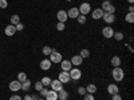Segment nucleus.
I'll return each mask as SVG.
<instances>
[{
  "instance_id": "1",
  "label": "nucleus",
  "mask_w": 134,
  "mask_h": 100,
  "mask_svg": "<svg viewBox=\"0 0 134 100\" xmlns=\"http://www.w3.org/2000/svg\"><path fill=\"white\" fill-rule=\"evenodd\" d=\"M113 79L115 80V82H122L124 80V77H125V72H124V70L121 68V67H114L113 68Z\"/></svg>"
},
{
  "instance_id": "2",
  "label": "nucleus",
  "mask_w": 134,
  "mask_h": 100,
  "mask_svg": "<svg viewBox=\"0 0 134 100\" xmlns=\"http://www.w3.org/2000/svg\"><path fill=\"white\" fill-rule=\"evenodd\" d=\"M100 9H102L103 12L115 14V7L111 4V2H109V0H105V2L102 3V5H100Z\"/></svg>"
},
{
  "instance_id": "3",
  "label": "nucleus",
  "mask_w": 134,
  "mask_h": 100,
  "mask_svg": "<svg viewBox=\"0 0 134 100\" xmlns=\"http://www.w3.org/2000/svg\"><path fill=\"white\" fill-rule=\"evenodd\" d=\"M62 60H63L62 53L58 52V51H55V49H52L51 53H50V61H51V63H55V64H59Z\"/></svg>"
},
{
  "instance_id": "4",
  "label": "nucleus",
  "mask_w": 134,
  "mask_h": 100,
  "mask_svg": "<svg viewBox=\"0 0 134 100\" xmlns=\"http://www.w3.org/2000/svg\"><path fill=\"white\" fill-rule=\"evenodd\" d=\"M78 9H79V14L81 15H87V14H90L91 12V5L90 3H87V2H83L79 7H78Z\"/></svg>"
},
{
  "instance_id": "5",
  "label": "nucleus",
  "mask_w": 134,
  "mask_h": 100,
  "mask_svg": "<svg viewBox=\"0 0 134 100\" xmlns=\"http://www.w3.org/2000/svg\"><path fill=\"white\" fill-rule=\"evenodd\" d=\"M69 75H70V77L72 80H79L82 77V71L79 68H71L69 71Z\"/></svg>"
},
{
  "instance_id": "6",
  "label": "nucleus",
  "mask_w": 134,
  "mask_h": 100,
  "mask_svg": "<svg viewBox=\"0 0 134 100\" xmlns=\"http://www.w3.org/2000/svg\"><path fill=\"white\" fill-rule=\"evenodd\" d=\"M9 91H12V92H18V91H20L21 90V83L16 79V80H12L9 83Z\"/></svg>"
},
{
  "instance_id": "7",
  "label": "nucleus",
  "mask_w": 134,
  "mask_h": 100,
  "mask_svg": "<svg viewBox=\"0 0 134 100\" xmlns=\"http://www.w3.org/2000/svg\"><path fill=\"white\" fill-rule=\"evenodd\" d=\"M58 80L62 83V84H66V83H69L70 80H71V77H70V75H69V72H66V71H62L60 73H59V76H58Z\"/></svg>"
},
{
  "instance_id": "8",
  "label": "nucleus",
  "mask_w": 134,
  "mask_h": 100,
  "mask_svg": "<svg viewBox=\"0 0 134 100\" xmlns=\"http://www.w3.org/2000/svg\"><path fill=\"white\" fill-rule=\"evenodd\" d=\"M102 19L105 20V23L107 24H113L115 21V14H109V12H103Z\"/></svg>"
},
{
  "instance_id": "9",
  "label": "nucleus",
  "mask_w": 134,
  "mask_h": 100,
  "mask_svg": "<svg viewBox=\"0 0 134 100\" xmlns=\"http://www.w3.org/2000/svg\"><path fill=\"white\" fill-rule=\"evenodd\" d=\"M51 90L52 91H57V92H59L60 90H63V84L58 80V79H55V80H51Z\"/></svg>"
},
{
  "instance_id": "10",
  "label": "nucleus",
  "mask_w": 134,
  "mask_h": 100,
  "mask_svg": "<svg viewBox=\"0 0 134 100\" xmlns=\"http://www.w3.org/2000/svg\"><path fill=\"white\" fill-rule=\"evenodd\" d=\"M66 12H67V16L71 17V19H76L78 16L81 15V14H79V9H78V7H72V8H70L69 11H66Z\"/></svg>"
},
{
  "instance_id": "11",
  "label": "nucleus",
  "mask_w": 134,
  "mask_h": 100,
  "mask_svg": "<svg viewBox=\"0 0 134 100\" xmlns=\"http://www.w3.org/2000/svg\"><path fill=\"white\" fill-rule=\"evenodd\" d=\"M102 35H103V38H106V39H111V38H113V35H114V29L111 28V27H103Z\"/></svg>"
},
{
  "instance_id": "12",
  "label": "nucleus",
  "mask_w": 134,
  "mask_h": 100,
  "mask_svg": "<svg viewBox=\"0 0 134 100\" xmlns=\"http://www.w3.org/2000/svg\"><path fill=\"white\" fill-rule=\"evenodd\" d=\"M59 64H60L62 71H66V72H69V71L72 68V64H71V61H70V60H64V59H63Z\"/></svg>"
},
{
  "instance_id": "13",
  "label": "nucleus",
  "mask_w": 134,
  "mask_h": 100,
  "mask_svg": "<svg viewBox=\"0 0 134 100\" xmlns=\"http://www.w3.org/2000/svg\"><path fill=\"white\" fill-rule=\"evenodd\" d=\"M57 19H58V21H60V23H66L67 19H69V16H67V12H66V11H63V9L58 11Z\"/></svg>"
},
{
  "instance_id": "14",
  "label": "nucleus",
  "mask_w": 134,
  "mask_h": 100,
  "mask_svg": "<svg viewBox=\"0 0 134 100\" xmlns=\"http://www.w3.org/2000/svg\"><path fill=\"white\" fill-rule=\"evenodd\" d=\"M107 92H109L110 95L119 93V88H118V85H117L115 83H111V84H109V85H107Z\"/></svg>"
},
{
  "instance_id": "15",
  "label": "nucleus",
  "mask_w": 134,
  "mask_h": 100,
  "mask_svg": "<svg viewBox=\"0 0 134 100\" xmlns=\"http://www.w3.org/2000/svg\"><path fill=\"white\" fill-rule=\"evenodd\" d=\"M91 16L94 20H99V19H102L103 16V11L100 9V8H95L94 11H91Z\"/></svg>"
},
{
  "instance_id": "16",
  "label": "nucleus",
  "mask_w": 134,
  "mask_h": 100,
  "mask_svg": "<svg viewBox=\"0 0 134 100\" xmlns=\"http://www.w3.org/2000/svg\"><path fill=\"white\" fill-rule=\"evenodd\" d=\"M70 61H71V64H72V65H75V67H79V65L83 63V59L79 56V55H74V56L70 59Z\"/></svg>"
},
{
  "instance_id": "17",
  "label": "nucleus",
  "mask_w": 134,
  "mask_h": 100,
  "mask_svg": "<svg viewBox=\"0 0 134 100\" xmlns=\"http://www.w3.org/2000/svg\"><path fill=\"white\" fill-rule=\"evenodd\" d=\"M51 61H50V59H43L42 61H40V70H43V71H48L50 68H51Z\"/></svg>"
},
{
  "instance_id": "18",
  "label": "nucleus",
  "mask_w": 134,
  "mask_h": 100,
  "mask_svg": "<svg viewBox=\"0 0 134 100\" xmlns=\"http://www.w3.org/2000/svg\"><path fill=\"white\" fill-rule=\"evenodd\" d=\"M4 33H5L7 36H14L15 33H16V28H15V26H12V24L7 26L5 29H4Z\"/></svg>"
},
{
  "instance_id": "19",
  "label": "nucleus",
  "mask_w": 134,
  "mask_h": 100,
  "mask_svg": "<svg viewBox=\"0 0 134 100\" xmlns=\"http://www.w3.org/2000/svg\"><path fill=\"white\" fill-rule=\"evenodd\" d=\"M58 100H69V92H67L64 88L58 92Z\"/></svg>"
},
{
  "instance_id": "20",
  "label": "nucleus",
  "mask_w": 134,
  "mask_h": 100,
  "mask_svg": "<svg viewBox=\"0 0 134 100\" xmlns=\"http://www.w3.org/2000/svg\"><path fill=\"white\" fill-rule=\"evenodd\" d=\"M46 100H58V92L57 91H48L46 95Z\"/></svg>"
},
{
  "instance_id": "21",
  "label": "nucleus",
  "mask_w": 134,
  "mask_h": 100,
  "mask_svg": "<svg viewBox=\"0 0 134 100\" xmlns=\"http://www.w3.org/2000/svg\"><path fill=\"white\" fill-rule=\"evenodd\" d=\"M30 88H31V82H30L28 79L21 83V90H23L24 92H28V91H30Z\"/></svg>"
},
{
  "instance_id": "22",
  "label": "nucleus",
  "mask_w": 134,
  "mask_h": 100,
  "mask_svg": "<svg viewBox=\"0 0 134 100\" xmlns=\"http://www.w3.org/2000/svg\"><path fill=\"white\" fill-rule=\"evenodd\" d=\"M121 58L119 56H113L111 58V65L113 67H121Z\"/></svg>"
},
{
  "instance_id": "23",
  "label": "nucleus",
  "mask_w": 134,
  "mask_h": 100,
  "mask_svg": "<svg viewBox=\"0 0 134 100\" xmlns=\"http://www.w3.org/2000/svg\"><path fill=\"white\" fill-rule=\"evenodd\" d=\"M86 91H87V93H95L97 92V85L95 84H88L86 87Z\"/></svg>"
},
{
  "instance_id": "24",
  "label": "nucleus",
  "mask_w": 134,
  "mask_h": 100,
  "mask_svg": "<svg viewBox=\"0 0 134 100\" xmlns=\"http://www.w3.org/2000/svg\"><path fill=\"white\" fill-rule=\"evenodd\" d=\"M51 80H52L51 77H48V76H44L43 79L40 80V83L43 84V87H48V85L51 84Z\"/></svg>"
},
{
  "instance_id": "25",
  "label": "nucleus",
  "mask_w": 134,
  "mask_h": 100,
  "mask_svg": "<svg viewBox=\"0 0 134 100\" xmlns=\"http://www.w3.org/2000/svg\"><path fill=\"white\" fill-rule=\"evenodd\" d=\"M79 56H81L82 59H86V58H88V56H90V51H88L87 48H83V49H81V52H79Z\"/></svg>"
},
{
  "instance_id": "26",
  "label": "nucleus",
  "mask_w": 134,
  "mask_h": 100,
  "mask_svg": "<svg viewBox=\"0 0 134 100\" xmlns=\"http://www.w3.org/2000/svg\"><path fill=\"white\" fill-rule=\"evenodd\" d=\"M9 20H11V24H12V26H16L18 23H20V17H19V15H12Z\"/></svg>"
},
{
  "instance_id": "27",
  "label": "nucleus",
  "mask_w": 134,
  "mask_h": 100,
  "mask_svg": "<svg viewBox=\"0 0 134 100\" xmlns=\"http://www.w3.org/2000/svg\"><path fill=\"white\" fill-rule=\"evenodd\" d=\"M125 20L127 23H134V12H127L125 16Z\"/></svg>"
},
{
  "instance_id": "28",
  "label": "nucleus",
  "mask_w": 134,
  "mask_h": 100,
  "mask_svg": "<svg viewBox=\"0 0 134 100\" xmlns=\"http://www.w3.org/2000/svg\"><path fill=\"white\" fill-rule=\"evenodd\" d=\"M18 80H19L20 83H23L24 80H27V73H26V72H19V73H18Z\"/></svg>"
},
{
  "instance_id": "29",
  "label": "nucleus",
  "mask_w": 134,
  "mask_h": 100,
  "mask_svg": "<svg viewBox=\"0 0 134 100\" xmlns=\"http://www.w3.org/2000/svg\"><path fill=\"white\" fill-rule=\"evenodd\" d=\"M113 38H114L117 41H121V40H124V33H122V32H114Z\"/></svg>"
},
{
  "instance_id": "30",
  "label": "nucleus",
  "mask_w": 134,
  "mask_h": 100,
  "mask_svg": "<svg viewBox=\"0 0 134 100\" xmlns=\"http://www.w3.org/2000/svg\"><path fill=\"white\" fill-rule=\"evenodd\" d=\"M51 51H52V48H51V47H48V46H46V47H43V49H42L43 55H46V56H50V53H51Z\"/></svg>"
},
{
  "instance_id": "31",
  "label": "nucleus",
  "mask_w": 134,
  "mask_h": 100,
  "mask_svg": "<svg viewBox=\"0 0 134 100\" xmlns=\"http://www.w3.org/2000/svg\"><path fill=\"white\" fill-rule=\"evenodd\" d=\"M76 20H78V23H79V24H85L87 19H86V16H85V15H79V16L76 17Z\"/></svg>"
},
{
  "instance_id": "32",
  "label": "nucleus",
  "mask_w": 134,
  "mask_h": 100,
  "mask_svg": "<svg viewBox=\"0 0 134 100\" xmlns=\"http://www.w3.org/2000/svg\"><path fill=\"white\" fill-rule=\"evenodd\" d=\"M83 100H95L94 93H85L83 95Z\"/></svg>"
},
{
  "instance_id": "33",
  "label": "nucleus",
  "mask_w": 134,
  "mask_h": 100,
  "mask_svg": "<svg viewBox=\"0 0 134 100\" xmlns=\"http://www.w3.org/2000/svg\"><path fill=\"white\" fill-rule=\"evenodd\" d=\"M57 29H58V31H60V32H62V31H64V29H66V24H64V23H60V21H58V24H57Z\"/></svg>"
},
{
  "instance_id": "34",
  "label": "nucleus",
  "mask_w": 134,
  "mask_h": 100,
  "mask_svg": "<svg viewBox=\"0 0 134 100\" xmlns=\"http://www.w3.org/2000/svg\"><path fill=\"white\" fill-rule=\"evenodd\" d=\"M48 91H50L48 88H46V87H43L42 90L39 91V92H40V96H43V97H46V95H47V92H48Z\"/></svg>"
},
{
  "instance_id": "35",
  "label": "nucleus",
  "mask_w": 134,
  "mask_h": 100,
  "mask_svg": "<svg viewBox=\"0 0 134 100\" xmlns=\"http://www.w3.org/2000/svg\"><path fill=\"white\" fill-rule=\"evenodd\" d=\"M78 93H79V95H85V93H87V91H86V88L85 87H79V88H78Z\"/></svg>"
},
{
  "instance_id": "36",
  "label": "nucleus",
  "mask_w": 134,
  "mask_h": 100,
  "mask_svg": "<svg viewBox=\"0 0 134 100\" xmlns=\"http://www.w3.org/2000/svg\"><path fill=\"white\" fill-rule=\"evenodd\" d=\"M7 7H8L7 0H0V8H7Z\"/></svg>"
},
{
  "instance_id": "37",
  "label": "nucleus",
  "mask_w": 134,
  "mask_h": 100,
  "mask_svg": "<svg viewBox=\"0 0 134 100\" xmlns=\"http://www.w3.org/2000/svg\"><path fill=\"white\" fill-rule=\"evenodd\" d=\"M15 28H16V31H23V29H24V24H23V23H18V24L15 26Z\"/></svg>"
},
{
  "instance_id": "38",
  "label": "nucleus",
  "mask_w": 134,
  "mask_h": 100,
  "mask_svg": "<svg viewBox=\"0 0 134 100\" xmlns=\"http://www.w3.org/2000/svg\"><path fill=\"white\" fill-rule=\"evenodd\" d=\"M42 88H43V84H42L40 82H36V83H35V90L39 92V91L42 90Z\"/></svg>"
},
{
  "instance_id": "39",
  "label": "nucleus",
  "mask_w": 134,
  "mask_h": 100,
  "mask_svg": "<svg viewBox=\"0 0 134 100\" xmlns=\"http://www.w3.org/2000/svg\"><path fill=\"white\" fill-rule=\"evenodd\" d=\"M111 100H122V97L119 93H115V95H111Z\"/></svg>"
},
{
  "instance_id": "40",
  "label": "nucleus",
  "mask_w": 134,
  "mask_h": 100,
  "mask_svg": "<svg viewBox=\"0 0 134 100\" xmlns=\"http://www.w3.org/2000/svg\"><path fill=\"white\" fill-rule=\"evenodd\" d=\"M9 100H23V99H21L19 95H12V96L9 97Z\"/></svg>"
},
{
  "instance_id": "41",
  "label": "nucleus",
  "mask_w": 134,
  "mask_h": 100,
  "mask_svg": "<svg viewBox=\"0 0 134 100\" xmlns=\"http://www.w3.org/2000/svg\"><path fill=\"white\" fill-rule=\"evenodd\" d=\"M23 100H32V99H31V96H30V95H26V96L23 97Z\"/></svg>"
},
{
  "instance_id": "42",
  "label": "nucleus",
  "mask_w": 134,
  "mask_h": 100,
  "mask_svg": "<svg viewBox=\"0 0 134 100\" xmlns=\"http://www.w3.org/2000/svg\"><path fill=\"white\" fill-rule=\"evenodd\" d=\"M31 99H32V100H38V99H39V96H38V95H32V96H31Z\"/></svg>"
},
{
  "instance_id": "43",
  "label": "nucleus",
  "mask_w": 134,
  "mask_h": 100,
  "mask_svg": "<svg viewBox=\"0 0 134 100\" xmlns=\"http://www.w3.org/2000/svg\"><path fill=\"white\" fill-rule=\"evenodd\" d=\"M129 12H134V7H133V5L129 7Z\"/></svg>"
},
{
  "instance_id": "44",
  "label": "nucleus",
  "mask_w": 134,
  "mask_h": 100,
  "mask_svg": "<svg viewBox=\"0 0 134 100\" xmlns=\"http://www.w3.org/2000/svg\"><path fill=\"white\" fill-rule=\"evenodd\" d=\"M127 2H129L130 4H133V3H134V0H127Z\"/></svg>"
},
{
  "instance_id": "45",
  "label": "nucleus",
  "mask_w": 134,
  "mask_h": 100,
  "mask_svg": "<svg viewBox=\"0 0 134 100\" xmlns=\"http://www.w3.org/2000/svg\"><path fill=\"white\" fill-rule=\"evenodd\" d=\"M66 2H72V0H66Z\"/></svg>"
},
{
  "instance_id": "46",
  "label": "nucleus",
  "mask_w": 134,
  "mask_h": 100,
  "mask_svg": "<svg viewBox=\"0 0 134 100\" xmlns=\"http://www.w3.org/2000/svg\"><path fill=\"white\" fill-rule=\"evenodd\" d=\"M38 100H46V99H38Z\"/></svg>"
}]
</instances>
